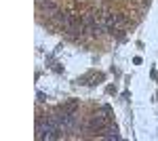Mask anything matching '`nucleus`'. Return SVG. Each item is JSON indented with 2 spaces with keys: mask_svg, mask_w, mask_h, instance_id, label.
Wrapping results in <instances>:
<instances>
[{
  "mask_svg": "<svg viewBox=\"0 0 158 141\" xmlns=\"http://www.w3.org/2000/svg\"><path fill=\"white\" fill-rule=\"evenodd\" d=\"M61 107H63L65 112H70V114H76V112H78V101L70 99V101H65V103H63Z\"/></svg>",
  "mask_w": 158,
  "mask_h": 141,
  "instance_id": "nucleus-6",
  "label": "nucleus"
},
{
  "mask_svg": "<svg viewBox=\"0 0 158 141\" xmlns=\"http://www.w3.org/2000/svg\"><path fill=\"white\" fill-rule=\"evenodd\" d=\"M93 21H95V17H93V13H85L82 17H80V23L85 25V30L89 32V27L93 25Z\"/></svg>",
  "mask_w": 158,
  "mask_h": 141,
  "instance_id": "nucleus-5",
  "label": "nucleus"
},
{
  "mask_svg": "<svg viewBox=\"0 0 158 141\" xmlns=\"http://www.w3.org/2000/svg\"><path fill=\"white\" fill-rule=\"evenodd\" d=\"M124 27V15H118V13H108L106 15V30L108 32H120Z\"/></svg>",
  "mask_w": 158,
  "mask_h": 141,
  "instance_id": "nucleus-1",
  "label": "nucleus"
},
{
  "mask_svg": "<svg viewBox=\"0 0 158 141\" xmlns=\"http://www.w3.org/2000/svg\"><path fill=\"white\" fill-rule=\"evenodd\" d=\"M106 126H108V116L101 114V112H97L95 116H91V120L86 122V131H91V133H101Z\"/></svg>",
  "mask_w": 158,
  "mask_h": 141,
  "instance_id": "nucleus-2",
  "label": "nucleus"
},
{
  "mask_svg": "<svg viewBox=\"0 0 158 141\" xmlns=\"http://www.w3.org/2000/svg\"><path fill=\"white\" fill-rule=\"evenodd\" d=\"M40 6H42V11L47 13V15H55V13L59 11V6H57L55 0H40Z\"/></svg>",
  "mask_w": 158,
  "mask_h": 141,
  "instance_id": "nucleus-4",
  "label": "nucleus"
},
{
  "mask_svg": "<svg viewBox=\"0 0 158 141\" xmlns=\"http://www.w3.org/2000/svg\"><path fill=\"white\" fill-rule=\"evenodd\" d=\"M99 137H103V139H114V141H118V139H120V133H118V129H116L114 124H108L106 129L99 133Z\"/></svg>",
  "mask_w": 158,
  "mask_h": 141,
  "instance_id": "nucleus-3",
  "label": "nucleus"
}]
</instances>
